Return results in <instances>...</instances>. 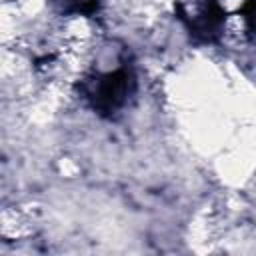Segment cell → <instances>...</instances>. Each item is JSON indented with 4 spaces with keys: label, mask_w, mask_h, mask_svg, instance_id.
<instances>
[{
    "label": "cell",
    "mask_w": 256,
    "mask_h": 256,
    "mask_svg": "<svg viewBox=\"0 0 256 256\" xmlns=\"http://www.w3.org/2000/svg\"><path fill=\"white\" fill-rule=\"evenodd\" d=\"M136 88V74L130 66H120L112 72L86 76L78 84L80 96L96 114L104 118H112L122 112L134 98Z\"/></svg>",
    "instance_id": "cell-1"
},
{
    "label": "cell",
    "mask_w": 256,
    "mask_h": 256,
    "mask_svg": "<svg viewBox=\"0 0 256 256\" xmlns=\"http://www.w3.org/2000/svg\"><path fill=\"white\" fill-rule=\"evenodd\" d=\"M176 14L188 34L198 42H216L224 32L226 10L220 0H182L176 6Z\"/></svg>",
    "instance_id": "cell-2"
},
{
    "label": "cell",
    "mask_w": 256,
    "mask_h": 256,
    "mask_svg": "<svg viewBox=\"0 0 256 256\" xmlns=\"http://www.w3.org/2000/svg\"><path fill=\"white\" fill-rule=\"evenodd\" d=\"M50 2L64 14H80V16L94 14L100 4V0H50Z\"/></svg>",
    "instance_id": "cell-3"
},
{
    "label": "cell",
    "mask_w": 256,
    "mask_h": 256,
    "mask_svg": "<svg viewBox=\"0 0 256 256\" xmlns=\"http://www.w3.org/2000/svg\"><path fill=\"white\" fill-rule=\"evenodd\" d=\"M244 20H246V30L252 40H256V0H246L242 8Z\"/></svg>",
    "instance_id": "cell-4"
}]
</instances>
